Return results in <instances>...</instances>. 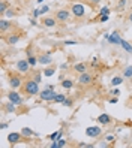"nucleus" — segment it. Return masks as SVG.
<instances>
[{
  "mask_svg": "<svg viewBox=\"0 0 132 148\" xmlns=\"http://www.w3.org/2000/svg\"><path fill=\"white\" fill-rule=\"evenodd\" d=\"M23 91L27 94V96H35V94H39V82L36 79H27L23 85Z\"/></svg>",
  "mask_w": 132,
  "mask_h": 148,
  "instance_id": "f257e3e1",
  "label": "nucleus"
},
{
  "mask_svg": "<svg viewBox=\"0 0 132 148\" xmlns=\"http://www.w3.org/2000/svg\"><path fill=\"white\" fill-rule=\"evenodd\" d=\"M56 96H57V93H56L54 90H51V88H45V90H42V91L39 93V99H41V100H44V102H54Z\"/></svg>",
  "mask_w": 132,
  "mask_h": 148,
  "instance_id": "f03ea898",
  "label": "nucleus"
},
{
  "mask_svg": "<svg viewBox=\"0 0 132 148\" xmlns=\"http://www.w3.org/2000/svg\"><path fill=\"white\" fill-rule=\"evenodd\" d=\"M23 85V79L18 73H11L9 75V87L12 90H18L20 87Z\"/></svg>",
  "mask_w": 132,
  "mask_h": 148,
  "instance_id": "7ed1b4c3",
  "label": "nucleus"
},
{
  "mask_svg": "<svg viewBox=\"0 0 132 148\" xmlns=\"http://www.w3.org/2000/svg\"><path fill=\"white\" fill-rule=\"evenodd\" d=\"M71 12H72V15L75 16V18H81V16H84V14H86V6L83 3H74L71 6Z\"/></svg>",
  "mask_w": 132,
  "mask_h": 148,
  "instance_id": "20e7f679",
  "label": "nucleus"
},
{
  "mask_svg": "<svg viewBox=\"0 0 132 148\" xmlns=\"http://www.w3.org/2000/svg\"><path fill=\"white\" fill-rule=\"evenodd\" d=\"M30 67L32 66H30L27 58H23V60H18V62H17V71H18L20 73H27Z\"/></svg>",
  "mask_w": 132,
  "mask_h": 148,
  "instance_id": "39448f33",
  "label": "nucleus"
},
{
  "mask_svg": "<svg viewBox=\"0 0 132 148\" xmlns=\"http://www.w3.org/2000/svg\"><path fill=\"white\" fill-rule=\"evenodd\" d=\"M101 133H102V129L99 126H90L86 129V135L89 138H98L101 136Z\"/></svg>",
  "mask_w": 132,
  "mask_h": 148,
  "instance_id": "423d86ee",
  "label": "nucleus"
},
{
  "mask_svg": "<svg viewBox=\"0 0 132 148\" xmlns=\"http://www.w3.org/2000/svg\"><path fill=\"white\" fill-rule=\"evenodd\" d=\"M93 82V75L90 73H80V76H78V84H81V85H90Z\"/></svg>",
  "mask_w": 132,
  "mask_h": 148,
  "instance_id": "0eeeda50",
  "label": "nucleus"
},
{
  "mask_svg": "<svg viewBox=\"0 0 132 148\" xmlns=\"http://www.w3.org/2000/svg\"><path fill=\"white\" fill-rule=\"evenodd\" d=\"M8 100L15 103V105H21V103H23V97L20 96V93L15 91V90L9 91V94H8Z\"/></svg>",
  "mask_w": 132,
  "mask_h": 148,
  "instance_id": "6e6552de",
  "label": "nucleus"
},
{
  "mask_svg": "<svg viewBox=\"0 0 132 148\" xmlns=\"http://www.w3.org/2000/svg\"><path fill=\"white\" fill-rule=\"evenodd\" d=\"M69 16H71V12L66 9H60L56 12V20H59V21H68Z\"/></svg>",
  "mask_w": 132,
  "mask_h": 148,
  "instance_id": "1a4fd4ad",
  "label": "nucleus"
},
{
  "mask_svg": "<svg viewBox=\"0 0 132 148\" xmlns=\"http://www.w3.org/2000/svg\"><path fill=\"white\" fill-rule=\"evenodd\" d=\"M21 132L20 133H9L8 135V141H9V144H12V145H15V144H18L20 141H21Z\"/></svg>",
  "mask_w": 132,
  "mask_h": 148,
  "instance_id": "9d476101",
  "label": "nucleus"
},
{
  "mask_svg": "<svg viewBox=\"0 0 132 148\" xmlns=\"http://www.w3.org/2000/svg\"><path fill=\"white\" fill-rule=\"evenodd\" d=\"M108 42H110V43H116V45H120L122 38H120L119 32H114V33H111V34H110V38H108Z\"/></svg>",
  "mask_w": 132,
  "mask_h": 148,
  "instance_id": "9b49d317",
  "label": "nucleus"
},
{
  "mask_svg": "<svg viewBox=\"0 0 132 148\" xmlns=\"http://www.w3.org/2000/svg\"><path fill=\"white\" fill-rule=\"evenodd\" d=\"M39 63L44 64V66H45V64H51V63H53V57H51L50 54H42V56L39 57Z\"/></svg>",
  "mask_w": 132,
  "mask_h": 148,
  "instance_id": "f8f14e48",
  "label": "nucleus"
},
{
  "mask_svg": "<svg viewBox=\"0 0 132 148\" xmlns=\"http://www.w3.org/2000/svg\"><path fill=\"white\" fill-rule=\"evenodd\" d=\"M96 120H98L99 124H110V123H111V117H110L108 114H101Z\"/></svg>",
  "mask_w": 132,
  "mask_h": 148,
  "instance_id": "ddd939ff",
  "label": "nucleus"
},
{
  "mask_svg": "<svg viewBox=\"0 0 132 148\" xmlns=\"http://www.w3.org/2000/svg\"><path fill=\"white\" fill-rule=\"evenodd\" d=\"M21 135H23V138H32V136H36L35 130H32L30 127H23V129H21Z\"/></svg>",
  "mask_w": 132,
  "mask_h": 148,
  "instance_id": "4468645a",
  "label": "nucleus"
},
{
  "mask_svg": "<svg viewBox=\"0 0 132 148\" xmlns=\"http://www.w3.org/2000/svg\"><path fill=\"white\" fill-rule=\"evenodd\" d=\"M74 71L77 73H84V72H87V64L86 63H77V64H74Z\"/></svg>",
  "mask_w": 132,
  "mask_h": 148,
  "instance_id": "2eb2a0df",
  "label": "nucleus"
},
{
  "mask_svg": "<svg viewBox=\"0 0 132 148\" xmlns=\"http://www.w3.org/2000/svg\"><path fill=\"white\" fill-rule=\"evenodd\" d=\"M60 85H62V87H63V88H65V90H71V88H72V87L75 85V82H74L72 79H63V81H62V82H60Z\"/></svg>",
  "mask_w": 132,
  "mask_h": 148,
  "instance_id": "dca6fc26",
  "label": "nucleus"
},
{
  "mask_svg": "<svg viewBox=\"0 0 132 148\" xmlns=\"http://www.w3.org/2000/svg\"><path fill=\"white\" fill-rule=\"evenodd\" d=\"M42 23H44V25H45V27H48V29H51V27H54L56 25V18H44L42 20Z\"/></svg>",
  "mask_w": 132,
  "mask_h": 148,
  "instance_id": "f3484780",
  "label": "nucleus"
},
{
  "mask_svg": "<svg viewBox=\"0 0 132 148\" xmlns=\"http://www.w3.org/2000/svg\"><path fill=\"white\" fill-rule=\"evenodd\" d=\"M18 40H20L18 34H11V36L6 38V42L9 43V45H15V43H18Z\"/></svg>",
  "mask_w": 132,
  "mask_h": 148,
  "instance_id": "a211bd4d",
  "label": "nucleus"
},
{
  "mask_svg": "<svg viewBox=\"0 0 132 148\" xmlns=\"http://www.w3.org/2000/svg\"><path fill=\"white\" fill-rule=\"evenodd\" d=\"M50 147L51 148H63V147H66V141L65 139H57V141H54Z\"/></svg>",
  "mask_w": 132,
  "mask_h": 148,
  "instance_id": "6ab92c4d",
  "label": "nucleus"
},
{
  "mask_svg": "<svg viewBox=\"0 0 132 148\" xmlns=\"http://www.w3.org/2000/svg\"><path fill=\"white\" fill-rule=\"evenodd\" d=\"M11 25H12V24H11L9 21H6V20H3V18L0 20V30H2V33H5L8 29H11Z\"/></svg>",
  "mask_w": 132,
  "mask_h": 148,
  "instance_id": "aec40b11",
  "label": "nucleus"
},
{
  "mask_svg": "<svg viewBox=\"0 0 132 148\" xmlns=\"http://www.w3.org/2000/svg\"><path fill=\"white\" fill-rule=\"evenodd\" d=\"M120 47L126 51V53H132V43H129L128 40H125V39H122V42H120Z\"/></svg>",
  "mask_w": 132,
  "mask_h": 148,
  "instance_id": "412c9836",
  "label": "nucleus"
},
{
  "mask_svg": "<svg viewBox=\"0 0 132 148\" xmlns=\"http://www.w3.org/2000/svg\"><path fill=\"white\" fill-rule=\"evenodd\" d=\"M27 60H29V63H30V66H32V67H35V66H36V64L39 63V57L33 56V54H32V56H29V57H27Z\"/></svg>",
  "mask_w": 132,
  "mask_h": 148,
  "instance_id": "4be33fe9",
  "label": "nucleus"
},
{
  "mask_svg": "<svg viewBox=\"0 0 132 148\" xmlns=\"http://www.w3.org/2000/svg\"><path fill=\"white\" fill-rule=\"evenodd\" d=\"M122 82H123V76H114L111 79V85L113 87H119Z\"/></svg>",
  "mask_w": 132,
  "mask_h": 148,
  "instance_id": "5701e85b",
  "label": "nucleus"
},
{
  "mask_svg": "<svg viewBox=\"0 0 132 148\" xmlns=\"http://www.w3.org/2000/svg\"><path fill=\"white\" fill-rule=\"evenodd\" d=\"M54 73H56V69L54 67H45V69H44V72H42L44 76H53Z\"/></svg>",
  "mask_w": 132,
  "mask_h": 148,
  "instance_id": "b1692460",
  "label": "nucleus"
},
{
  "mask_svg": "<svg viewBox=\"0 0 132 148\" xmlns=\"http://www.w3.org/2000/svg\"><path fill=\"white\" fill-rule=\"evenodd\" d=\"M3 106H5V111H6V112H15V111H17L15 103H12V102H9L8 105H3Z\"/></svg>",
  "mask_w": 132,
  "mask_h": 148,
  "instance_id": "393cba45",
  "label": "nucleus"
},
{
  "mask_svg": "<svg viewBox=\"0 0 132 148\" xmlns=\"http://www.w3.org/2000/svg\"><path fill=\"white\" fill-rule=\"evenodd\" d=\"M66 99H68V97H66V94H57V96H56V99H54V102H56V103H63Z\"/></svg>",
  "mask_w": 132,
  "mask_h": 148,
  "instance_id": "a878e982",
  "label": "nucleus"
},
{
  "mask_svg": "<svg viewBox=\"0 0 132 148\" xmlns=\"http://www.w3.org/2000/svg\"><path fill=\"white\" fill-rule=\"evenodd\" d=\"M6 11H8V2H5V0H3V2H0V14L5 15Z\"/></svg>",
  "mask_w": 132,
  "mask_h": 148,
  "instance_id": "bb28decb",
  "label": "nucleus"
},
{
  "mask_svg": "<svg viewBox=\"0 0 132 148\" xmlns=\"http://www.w3.org/2000/svg\"><path fill=\"white\" fill-rule=\"evenodd\" d=\"M123 76H125V78H131L132 76V64L128 66L125 71H123Z\"/></svg>",
  "mask_w": 132,
  "mask_h": 148,
  "instance_id": "cd10ccee",
  "label": "nucleus"
},
{
  "mask_svg": "<svg viewBox=\"0 0 132 148\" xmlns=\"http://www.w3.org/2000/svg\"><path fill=\"white\" fill-rule=\"evenodd\" d=\"M126 2H128V0H119V2H117V11H123V9H125Z\"/></svg>",
  "mask_w": 132,
  "mask_h": 148,
  "instance_id": "c85d7f7f",
  "label": "nucleus"
},
{
  "mask_svg": "<svg viewBox=\"0 0 132 148\" xmlns=\"http://www.w3.org/2000/svg\"><path fill=\"white\" fill-rule=\"evenodd\" d=\"M110 12H111L110 8H108V6H104L102 9L99 11V15H110Z\"/></svg>",
  "mask_w": 132,
  "mask_h": 148,
  "instance_id": "c756f323",
  "label": "nucleus"
},
{
  "mask_svg": "<svg viewBox=\"0 0 132 148\" xmlns=\"http://www.w3.org/2000/svg\"><path fill=\"white\" fill-rule=\"evenodd\" d=\"M59 132H60V130H57V132H54V133H51V135H50V139H51V141H57V138H59Z\"/></svg>",
  "mask_w": 132,
  "mask_h": 148,
  "instance_id": "7c9ffc66",
  "label": "nucleus"
},
{
  "mask_svg": "<svg viewBox=\"0 0 132 148\" xmlns=\"http://www.w3.org/2000/svg\"><path fill=\"white\" fill-rule=\"evenodd\" d=\"M48 11H50V6H48V5H45V6H42V8H41V15H44V14H47Z\"/></svg>",
  "mask_w": 132,
  "mask_h": 148,
  "instance_id": "2f4dec72",
  "label": "nucleus"
},
{
  "mask_svg": "<svg viewBox=\"0 0 132 148\" xmlns=\"http://www.w3.org/2000/svg\"><path fill=\"white\" fill-rule=\"evenodd\" d=\"M99 21L101 23H107L108 21V15H99Z\"/></svg>",
  "mask_w": 132,
  "mask_h": 148,
  "instance_id": "473e14b6",
  "label": "nucleus"
},
{
  "mask_svg": "<svg viewBox=\"0 0 132 148\" xmlns=\"http://www.w3.org/2000/svg\"><path fill=\"white\" fill-rule=\"evenodd\" d=\"M5 15H6V16H8V18H12V16H14V15H15V14H14V12H12V11H11V9H8V11H6V12H5Z\"/></svg>",
  "mask_w": 132,
  "mask_h": 148,
  "instance_id": "72a5a7b5",
  "label": "nucleus"
},
{
  "mask_svg": "<svg viewBox=\"0 0 132 148\" xmlns=\"http://www.w3.org/2000/svg\"><path fill=\"white\" fill-rule=\"evenodd\" d=\"M63 105H65V106H72V99H66V100L63 102Z\"/></svg>",
  "mask_w": 132,
  "mask_h": 148,
  "instance_id": "f704fd0d",
  "label": "nucleus"
},
{
  "mask_svg": "<svg viewBox=\"0 0 132 148\" xmlns=\"http://www.w3.org/2000/svg\"><path fill=\"white\" fill-rule=\"evenodd\" d=\"M98 63H99V58H98V57H93V58H92V66L95 67Z\"/></svg>",
  "mask_w": 132,
  "mask_h": 148,
  "instance_id": "c9c22d12",
  "label": "nucleus"
},
{
  "mask_svg": "<svg viewBox=\"0 0 132 148\" xmlns=\"http://www.w3.org/2000/svg\"><path fill=\"white\" fill-rule=\"evenodd\" d=\"M110 103H113V105H114V103H117L119 102V97H117V96H114V97H111L110 100H108Z\"/></svg>",
  "mask_w": 132,
  "mask_h": 148,
  "instance_id": "e433bc0d",
  "label": "nucleus"
},
{
  "mask_svg": "<svg viewBox=\"0 0 132 148\" xmlns=\"http://www.w3.org/2000/svg\"><path fill=\"white\" fill-rule=\"evenodd\" d=\"M111 94H113V96H117V97H119V96H120V90H119V88H114V90L111 91Z\"/></svg>",
  "mask_w": 132,
  "mask_h": 148,
  "instance_id": "4c0bfd02",
  "label": "nucleus"
},
{
  "mask_svg": "<svg viewBox=\"0 0 132 148\" xmlns=\"http://www.w3.org/2000/svg\"><path fill=\"white\" fill-rule=\"evenodd\" d=\"M41 15V9H33V16L36 18V16H39Z\"/></svg>",
  "mask_w": 132,
  "mask_h": 148,
  "instance_id": "58836bf2",
  "label": "nucleus"
},
{
  "mask_svg": "<svg viewBox=\"0 0 132 148\" xmlns=\"http://www.w3.org/2000/svg\"><path fill=\"white\" fill-rule=\"evenodd\" d=\"M75 40H65V45H75Z\"/></svg>",
  "mask_w": 132,
  "mask_h": 148,
  "instance_id": "ea45409f",
  "label": "nucleus"
},
{
  "mask_svg": "<svg viewBox=\"0 0 132 148\" xmlns=\"http://www.w3.org/2000/svg\"><path fill=\"white\" fill-rule=\"evenodd\" d=\"M0 129H2V130L8 129V123H2V124H0Z\"/></svg>",
  "mask_w": 132,
  "mask_h": 148,
  "instance_id": "a19ab883",
  "label": "nucleus"
},
{
  "mask_svg": "<svg viewBox=\"0 0 132 148\" xmlns=\"http://www.w3.org/2000/svg\"><path fill=\"white\" fill-rule=\"evenodd\" d=\"M107 141H108V142H113V141H114V136H113V135L107 136Z\"/></svg>",
  "mask_w": 132,
  "mask_h": 148,
  "instance_id": "79ce46f5",
  "label": "nucleus"
},
{
  "mask_svg": "<svg viewBox=\"0 0 132 148\" xmlns=\"http://www.w3.org/2000/svg\"><path fill=\"white\" fill-rule=\"evenodd\" d=\"M35 79H36L38 82H41V73H38V75H36V78H35Z\"/></svg>",
  "mask_w": 132,
  "mask_h": 148,
  "instance_id": "37998d69",
  "label": "nucleus"
},
{
  "mask_svg": "<svg viewBox=\"0 0 132 148\" xmlns=\"http://www.w3.org/2000/svg\"><path fill=\"white\" fill-rule=\"evenodd\" d=\"M30 24H32V25H36L38 23H36V20H32V21H30Z\"/></svg>",
  "mask_w": 132,
  "mask_h": 148,
  "instance_id": "c03bdc74",
  "label": "nucleus"
},
{
  "mask_svg": "<svg viewBox=\"0 0 132 148\" xmlns=\"http://www.w3.org/2000/svg\"><path fill=\"white\" fill-rule=\"evenodd\" d=\"M129 23H132V12L129 14Z\"/></svg>",
  "mask_w": 132,
  "mask_h": 148,
  "instance_id": "a18cd8bd",
  "label": "nucleus"
},
{
  "mask_svg": "<svg viewBox=\"0 0 132 148\" xmlns=\"http://www.w3.org/2000/svg\"><path fill=\"white\" fill-rule=\"evenodd\" d=\"M92 2H93L95 5H98V3H99V0H92Z\"/></svg>",
  "mask_w": 132,
  "mask_h": 148,
  "instance_id": "49530a36",
  "label": "nucleus"
},
{
  "mask_svg": "<svg viewBox=\"0 0 132 148\" xmlns=\"http://www.w3.org/2000/svg\"><path fill=\"white\" fill-rule=\"evenodd\" d=\"M36 2H38V3H42V2H44V0H36Z\"/></svg>",
  "mask_w": 132,
  "mask_h": 148,
  "instance_id": "de8ad7c7",
  "label": "nucleus"
}]
</instances>
